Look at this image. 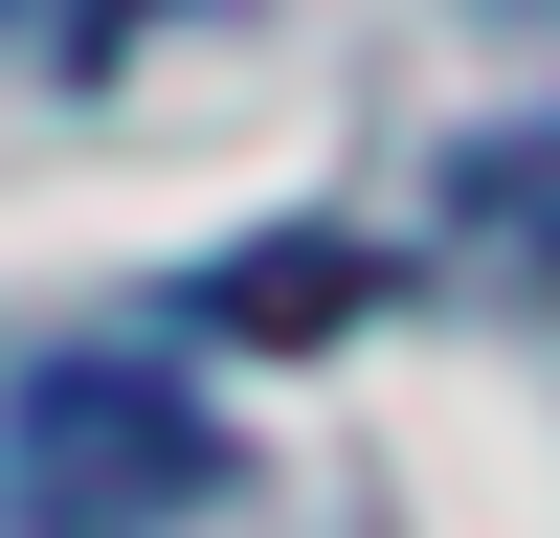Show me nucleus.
I'll use <instances>...</instances> for the list:
<instances>
[{"instance_id": "nucleus-2", "label": "nucleus", "mask_w": 560, "mask_h": 538, "mask_svg": "<svg viewBox=\"0 0 560 538\" xmlns=\"http://www.w3.org/2000/svg\"><path fill=\"white\" fill-rule=\"evenodd\" d=\"M471 224H516V269H560V134H516V157H471Z\"/></svg>"}, {"instance_id": "nucleus-1", "label": "nucleus", "mask_w": 560, "mask_h": 538, "mask_svg": "<svg viewBox=\"0 0 560 538\" xmlns=\"http://www.w3.org/2000/svg\"><path fill=\"white\" fill-rule=\"evenodd\" d=\"M0 493H23L45 538H158V516H202V493H224V426H202L179 382L68 359V382L23 404V448H0Z\"/></svg>"}]
</instances>
